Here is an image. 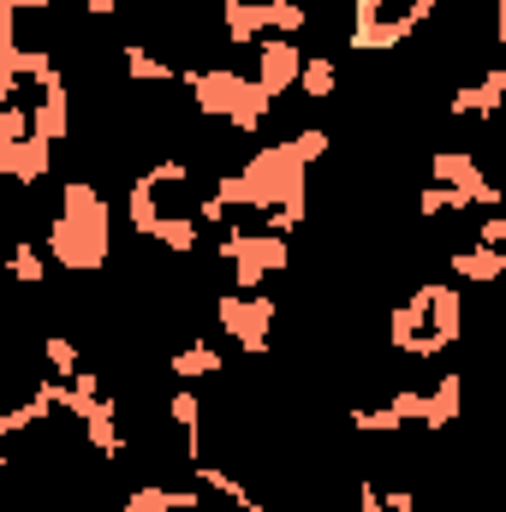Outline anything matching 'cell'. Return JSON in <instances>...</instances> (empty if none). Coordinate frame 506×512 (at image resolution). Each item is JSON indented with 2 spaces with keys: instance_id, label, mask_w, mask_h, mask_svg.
Wrapping results in <instances>:
<instances>
[{
  "instance_id": "6da1fadb",
  "label": "cell",
  "mask_w": 506,
  "mask_h": 512,
  "mask_svg": "<svg viewBox=\"0 0 506 512\" xmlns=\"http://www.w3.org/2000/svg\"><path fill=\"white\" fill-rule=\"evenodd\" d=\"M215 179H203V167L191 155H161L149 161L126 191V221L143 245L167 256H197L203 245V203H209Z\"/></svg>"
},
{
  "instance_id": "7a4b0ae2",
  "label": "cell",
  "mask_w": 506,
  "mask_h": 512,
  "mask_svg": "<svg viewBox=\"0 0 506 512\" xmlns=\"http://www.w3.org/2000/svg\"><path fill=\"white\" fill-rule=\"evenodd\" d=\"M114 256V209L96 191V179H66L60 209L48 221V262L66 274H102Z\"/></svg>"
},
{
  "instance_id": "3957f363",
  "label": "cell",
  "mask_w": 506,
  "mask_h": 512,
  "mask_svg": "<svg viewBox=\"0 0 506 512\" xmlns=\"http://www.w3.org/2000/svg\"><path fill=\"white\" fill-rule=\"evenodd\" d=\"M465 340V292L453 280H417L387 316V346L399 358H447Z\"/></svg>"
},
{
  "instance_id": "277c9868",
  "label": "cell",
  "mask_w": 506,
  "mask_h": 512,
  "mask_svg": "<svg viewBox=\"0 0 506 512\" xmlns=\"http://www.w3.org/2000/svg\"><path fill=\"white\" fill-rule=\"evenodd\" d=\"M179 90L191 96L197 114L233 126L239 137H256V131L268 126V108H274V96L256 84L251 72H239V66H185Z\"/></svg>"
},
{
  "instance_id": "5b68a950",
  "label": "cell",
  "mask_w": 506,
  "mask_h": 512,
  "mask_svg": "<svg viewBox=\"0 0 506 512\" xmlns=\"http://www.w3.org/2000/svg\"><path fill=\"white\" fill-rule=\"evenodd\" d=\"M221 268L233 274V292H262L268 274H286L292 268V245L286 233H268V227H227L221 233Z\"/></svg>"
},
{
  "instance_id": "8992f818",
  "label": "cell",
  "mask_w": 506,
  "mask_h": 512,
  "mask_svg": "<svg viewBox=\"0 0 506 512\" xmlns=\"http://www.w3.org/2000/svg\"><path fill=\"white\" fill-rule=\"evenodd\" d=\"M310 24L304 0H221V30L233 48H262L268 36H298Z\"/></svg>"
},
{
  "instance_id": "52a82bcc",
  "label": "cell",
  "mask_w": 506,
  "mask_h": 512,
  "mask_svg": "<svg viewBox=\"0 0 506 512\" xmlns=\"http://www.w3.org/2000/svg\"><path fill=\"white\" fill-rule=\"evenodd\" d=\"M274 322H280V298H268V292H221L215 298V328L251 358L274 352Z\"/></svg>"
},
{
  "instance_id": "ba28073f",
  "label": "cell",
  "mask_w": 506,
  "mask_h": 512,
  "mask_svg": "<svg viewBox=\"0 0 506 512\" xmlns=\"http://www.w3.org/2000/svg\"><path fill=\"white\" fill-rule=\"evenodd\" d=\"M465 376L459 370H447L435 387H393V411L405 417V429H429V435H441V429H453L459 417H465Z\"/></svg>"
},
{
  "instance_id": "9c48e42d",
  "label": "cell",
  "mask_w": 506,
  "mask_h": 512,
  "mask_svg": "<svg viewBox=\"0 0 506 512\" xmlns=\"http://www.w3.org/2000/svg\"><path fill=\"white\" fill-rule=\"evenodd\" d=\"M429 179H435V185H453L471 209H506V185L489 179L483 161L465 155V149H435V155H429Z\"/></svg>"
},
{
  "instance_id": "30bf717a",
  "label": "cell",
  "mask_w": 506,
  "mask_h": 512,
  "mask_svg": "<svg viewBox=\"0 0 506 512\" xmlns=\"http://www.w3.org/2000/svg\"><path fill=\"white\" fill-rule=\"evenodd\" d=\"M304 60H310V54L298 48V36H268V42L256 48V72H251V78L268 90V96H274V102H280L286 90H298Z\"/></svg>"
},
{
  "instance_id": "8fae6325",
  "label": "cell",
  "mask_w": 506,
  "mask_h": 512,
  "mask_svg": "<svg viewBox=\"0 0 506 512\" xmlns=\"http://www.w3.org/2000/svg\"><path fill=\"white\" fill-rule=\"evenodd\" d=\"M447 114L453 120H495L506 114V66H483V78H471V84H459L453 96H447Z\"/></svg>"
},
{
  "instance_id": "7c38bea8",
  "label": "cell",
  "mask_w": 506,
  "mask_h": 512,
  "mask_svg": "<svg viewBox=\"0 0 506 512\" xmlns=\"http://www.w3.org/2000/svg\"><path fill=\"white\" fill-rule=\"evenodd\" d=\"M54 155V143H42V137H24V143H0V173H6V185L12 191H30V185H42L48 179V161Z\"/></svg>"
},
{
  "instance_id": "4fadbf2b",
  "label": "cell",
  "mask_w": 506,
  "mask_h": 512,
  "mask_svg": "<svg viewBox=\"0 0 506 512\" xmlns=\"http://www.w3.org/2000/svg\"><path fill=\"white\" fill-rule=\"evenodd\" d=\"M167 370H173V382H209V376H221L227 370V358L215 352V340H185V346H173L167 352Z\"/></svg>"
},
{
  "instance_id": "5bb4252c",
  "label": "cell",
  "mask_w": 506,
  "mask_h": 512,
  "mask_svg": "<svg viewBox=\"0 0 506 512\" xmlns=\"http://www.w3.org/2000/svg\"><path fill=\"white\" fill-rule=\"evenodd\" d=\"M447 268H453V280H471V286H501L506 280V256L489 251V245H459V251H447Z\"/></svg>"
},
{
  "instance_id": "9a60e30c",
  "label": "cell",
  "mask_w": 506,
  "mask_h": 512,
  "mask_svg": "<svg viewBox=\"0 0 506 512\" xmlns=\"http://www.w3.org/2000/svg\"><path fill=\"white\" fill-rule=\"evenodd\" d=\"M334 90H340V66L328 54H310L304 60V78H298V96L304 102H334Z\"/></svg>"
},
{
  "instance_id": "2e32d148",
  "label": "cell",
  "mask_w": 506,
  "mask_h": 512,
  "mask_svg": "<svg viewBox=\"0 0 506 512\" xmlns=\"http://www.w3.org/2000/svg\"><path fill=\"white\" fill-rule=\"evenodd\" d=\"M42 364H48V376L72 382V376L84 370V352H78V340H72V334H60V328H54V334L42 340Z\"/></svg>"
},
{
  "instance_id": "e0dca14e",
  "label": "cell",
  "mask_w": 506,
  "mask_h": 512,
  "mask_svg": "<svg viewBox=\"0 0 506 512\" xmlns=\"http://www.w3.org/2000/svg\"><path fill=\"white\" fill-rule=\"evenodd\" d=\"M12 274H18V286H30V292H36V286H48V262H42V251H36L30 239H18V245H12Z\"/></svg>"
},
{
  "instance_id": "ac0fdd59",
  "label": "cell",
  "mask_w": 506,
  "mask_h": 512,
  "mask_svg": "<svg viewBox=\"0 0 506 512\" xmlns=\"http://www.w3.org/2000/svg\"><path fill=\"white\" fill-rule=\"evenodd\" d=\"M477 245H489V251L506 256V209H489V215L477 221Z\"/></svg>"
},
{
  "instance_id": "d6986e66",
  "label": "cell",
  "mask_w": 506,
  "mask_h": 512,
  "mask_svg": "<svg viewBox=\"0 0 506 512\" xmlns=\"http://www.w3.org/2000/svg\"><path fill=\"white\" fill-rule=\"evenodd\" d=\"M6 12H60L66 0H0Z\"/></svg>"
},
{
  "instance_id": "ffe728a7",
  "label": "cell",
  "mask_w": 506,
  "mask_h": 512,
  "mask_svg": "<svg viewBox=\"0 0 506 512\" xmlns=\"http://www.w3.org/2000/svg\"><path fill=\"white\" fill-rule=\"evenodd\" d=\"M501 155H506V137H501Z\"/></svg>"
}]
</instances>
